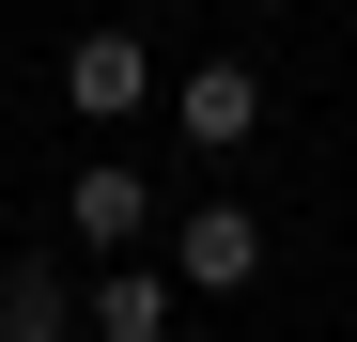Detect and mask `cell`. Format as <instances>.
<instances>
[{"label":"cell","mask_w":357,"mask_h":342,"mask_svg":"<svg viewBox=\"0 0 357 342\" xmlns=\"http://www.w3.org/2000/svg\"><path fill=\"white\" fill-rule=\"evenodd\" d=\"M155 249H171V280H187V296H249V280H264V218H249V202H187Z\"/></svg>","instance_id":"obj_1"},{"label":"cell","mask_w":357,"mask_h":342,"mask_svg":"<svg viewBox=\"0 0 357 342\" xmlns=\"http://www.w3.org/2000/svg\"><path fill=\"white\" fill-rule=\"evenodd\" d=\"M171 311H187L171 249H125V265H93V296H78V342H171Z\"/></svg>","instance_id":"obj_2"},{"label":"cell","mask_w":357,"mask_h":342,"mask_svg":"<svg viewBox=\"0 0 357 342\" xmlns=\"http://www.w3.org/2000/svg\"><path fill=\"white\" fill-rule=\"evenodd\" d=\"M171 140H187V156H249L264 140V78L249 63H187V78H171Z\"/></svg>","instance_id":"obj_3"},{"label":"cell","mask_w":357,"mask_h":342,"mask_svg":"<svg viewBox=\"0 0 357 342\" xmlns=\"http://www.w3.org/2000/svg\"><path fill=\"white\" fill-rule=\"evenodd\" d=\"M63 109H78V125H125V109H155V47L93 16V31L63 47Z\"/></svg>","instance_id":"obj_4"},{"label":"cell","mask_w":357,"mask_h":342,"mask_svg":"<svg viewBox=\"0 0 357 342\" xmlns=\"http://www.w3.org/2000/svg\"><path fill=\"white\" fill-rule=\"evenodd\" d=\"M63 234H78V249H109V265H125V249H155V171L93 156L78 187H63Z\"/></svg>","instance_id":"obj_5"},{"label":"cell","mask_w":357,"mask_h":342,"mask_svg":"<svg viewBox=\"0 0 357 342\" xmlns=\"http://www.w3.org/2000/svg\"><path fill=\"white\" fill-rule=\"evenodd\" d=\"M0 327H78V280L47 249H16V265H0Z\"/></svg>","instance_id":"obj_6"},{"label":"cell","mask_w":357,"mask_h":342,"mask_svg":"<svg viewBox=\"0 0 357 342\" xmlns=\"http://www.w3.org/2000/svg\"><path fill=\"white\" fill-rule=\"evenodd\" d=\"M0 342H78V327H0Z\"/></svg>","instance_id":"obj_7"}]
</instances>
